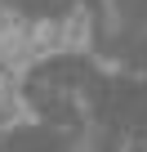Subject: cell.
Returning <instances> with one entry per match:
<instances>
[{
  "instance_id": "3",
  "label": "cell",
  "mask_w": 147,
  "mask_h": 152,
  "mask_svg": "<svg viewBox=\"0 0 147 152\" xmlns=\"http://www.w3.org/2000/svg\"><path fill=\"white\" fill-rule=\"evenodd\" d=\"M36 107L18 94V85H9L5 76H0V134L5 130H18V125H36Z\"/></svg>"
},
{
  "instance_id": "2",
  "label": "cell",
  "mask_w": 147,
  "mask_h": 152,
  "mask_svg": "<svg viewBox=\"0 0 147 152\" xmlns=\"http://www.w3.org/2000/svg\"><path fill=\"white\" fill-rule=\"evenodd\" d=\"M94 45V14L85 5H76L67 18H58V49L62 54H89Z\"/></svg>"
},
{
  "instance_id": "1",
  "label": "cell",
  "mask_w": 147,
  "mask_h": 152,
  "mask_svg": "<svg viewBox=\"0 0 147 152\" xmlns=\"http://www.w3.org/2000/svg\"><path fill=\"white\" fill-rule=\"evenodd\" d=\"M22 40H27V18L0 0V76H5L9 85L14 81V67H18V54H22Z\"/></svg>"
}]
</instances>
